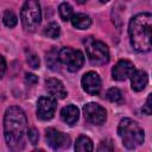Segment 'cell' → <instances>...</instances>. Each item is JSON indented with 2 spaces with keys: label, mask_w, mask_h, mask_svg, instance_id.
Masks as SVG:
<instances>
[{
  "label": "cell",
  "mask_w": 152,
  "mask_h": 152,
  "mask_svg": "<svg viewBox=\"0 0 152 152\" xmlns=\"http://www.w3.org/2000/svg\"><path fill=\"white\" fill-rule=\"evenodd\" d=\"M25 133H27V119L24 110L17 106L7 108L4 118V135L7 146L12 151L23 150Z\"/></svg>",
  "instance_id": "obj_1"
},
{
  "label": "cell",
  "mask_w": 152,
  "mask_h": 152,
  "mask_svg": "<svg viewBox=\"0 0 152 152\" xmlns=\"http://www.w3.org/2000/svg\"><path fill=\"white\" fill-rule=\"evenodd\" d=\"M131 45L138 52L152 50V14L140 13L132 18L128 26Z\"/></svg>",
  "instance_id": "obj_2"
},
{
  "label": "cell",
  "mask_w": 152,
  "mask_h": 152,
  "mask_svg": "<svg viewBox=\"0 0 152 152\" xmlns=\"http://www.w3.org/2000/svg\"><path fill=\"white\" fill-rule=\"evenodd\" d=\"M118 133L122 140V144L127 148H135L144 142V131L139 124L132 119H122L119 124Z\"/></svg>",
  "instance_id": "obj_3"
},
{
  "label": "cell",
  "mask_w": 152,
  "mask_h": 152,
  "mask_svg": "<svg viewBox=\"0 0 152 152\" xmlns=\"http://www.w3.org/2000/svg\"><path fill=\"white\" fill-rule=\"evenodd\" d=\"M20 19L23 26L28 31H33L38 27L42 20V10L38 0L25 1L20 12Z\"/></svg>",
  "instance_id": "obj_4"
},
{
  "label": "cell",
  "mask_w": 152,
  "mask_h": 152,
  "mask_svg": "<svg viewBox=\"0 0 152 152\" xmlns=\"http://www.w3.org/2000/svg\"><path fill=\"white\" fill-rule=\"evenodd\" d=\"M87 56L91 64L102 65L109 61V50L107 45L100 40H95L93 37H88L84 39Z\"/></svg>",
  "instance_id": "obj_5"
},
{
  "label": "cell",
  "mask_w": 152,
  "mask_h": 152,
  "mask_svg": "<svg viewBox=\"0 0 152 152\" xmlns=\"http://www.w3.org/2000/svg\"><path fill=\"white\" fill-rule=\"evenodd\" d=\"M61 62L66 65L68 70L75 72L83 66L84 56L80 50H75L72 48H63L59 50Z\"/></svg>",
  "instance_id": "obj_6"
},
{
  "label": "cell",
  "mask_w": 152,
  "mask_h": 152,
  "mask_svg": "<svg viewBox=\"0 0 152 152\" xmlns=\"http://www.w3.org/2000/svg\"><path fill=\"white\" fill-rule=\"evenodd\" d=\"M83 113H84L86 120L93 125H102L107 119L106 109L94 102L87 103L83 107Z\"/></svg>",
  "instance_id": "obj_7"
},
{
  "label": "cell",
  "mask_w": 152,
  "mask_h": 152,
  "mask_svg": "<svg viewBox=\"0 0 152 152\" xmlns=\"http://www.w3.org/2000/svg\"><path fill=\"white\" fill-rule=\"evenodd\" d=\"M57 103L53 96H42L37 102V116L40 120H50L53 118Z\"/></svg>",
  "instance_id": "obj_8"
},
{
  "label": "cell",
  "mask_w": 152,
  "mask_h": 152,
  "mask_svg": "<svg viewBox=\"0 0 152 152\" xmlns=\"http://www.w3.org/2000/svg\"><path fill=\"white\" fill-rule=\"evenodd\" d=\"M45 137H46L49 146L53 150L65 148L69 146V142H70V138L65 133L59 132L55 128H48Z\"/></svg>",
  "instance_id": "obj_9"
},
{
  "label": "cell",
  "mask_w": 152,
  "mask_h": 152,
  "mask_svg": "<svg viewBox=\"0 0 152 152\" xmlns=\"http://www.w3.org/2000/svg\"><path fill=\"white\" fill-rule=\"evenodd\" d=\"M134 71H135V68L131 61L121 59L112 69V76L116 81H125L128 77H131L134 74Z\"/></svg>",
  "instance_id": "obj_10"
},
{
  "label": "cell",
  "mask_w": 152,
  "mask_h": 152,
  "mask_svg": "<svg viewBox=\"0 0 152 152\" xmlns=\"http://www.w3.org/2000/svg\"><path fill=\"white\" fill-rule=\"evenodd\" d=\"M81 83H82V88L84 89V91L90 95H97L101 90V78L94 71H89L84 74Z\"/></svg>",
  "instance_id": "obj_11"
},
{
  "label": "cell",
  "mask_w": 152,
  "mask_h": 152,
  "mask_svg": "<svg viewBox=\"0 0 152 152\" xmlns=\"http://www.w3.org/2000/svg\"><path fill=\"white\" fill-rule=\"evenodd\" d=\"M45 86L48 91L55 99H64L66 96V90L63 83L57 78H49L45 81Z\"/></svg>",
  "instance_id": "obj_12"
},
{
  "label": "cell",
  "mask_w": 152,
  "mask_h": 152,
  "mask_svg": "<svg viewBox=\"0 0 152 152\" xmlns=\"http://www.w3.org/2000/svg\"><path fill=\"white\" fill-rule=\"evenodd\" d=\"M61 118H62V120H63L65 124L72 126L74 124H76V121H77L78 118H80L78 108H77L76 106H74V104H68V106H65V107L61 110Z\"/></svg>",
  "instance_id": "obj_13"
},
{
  "label": "cell",
  "mask_w": 152,
  "mask_h": 152,
  "mask_svg": "<svg viewBox=\"0 0 152 152\" xmlns=\"http://www.w3.org/2000/svg\"><path fill=\"white\" fill-rule=\"evenodd\" d=\"M147 81H148V76L145 71L142 70L134 71V74L131 76V87L135 91H141L146 87Z\"/></svg>",
  "instance_id": "obj_14"
},
{
  "label": "cell",
  "mask_w": 152,
  "mask_h": 152,
  "mask_svg": "<svg viewBox=\"0 0 152 152\" xmlns=\"http://www.w3.org/2000/svg\"><path fill=\"white\" fill-rule=\"evenodd\" d=\"M71 24L74 27L78 28V30H86L90 26L91 19L87 14L78 13V14H74V17L71 18Z\"/></svg>",
  "instance_id": "obj_15"
},
{
  "label": "cell",
  "mask_w": 152,
  "mask_h": 152,
  "mask_svg": "<svg viewBox=\"0 0 152 152\" xmlns=\"http://www.w3.org/2000/svg\"><path fill=\"white\" fill-rule=\"evenodd\" d=\"M61 63L62 62H61V58H59V51H57L55 48L46 53V64L51 70H53V71L59 70L61 69Z\"/></svg>",
  "instance_id": "obj_16"
},
{
  "label": "cell",
  "mask_w": 152,
  "mask_h": 152,
  "mask_svg": "<svg viewBox=\"0 0 152 152\" xmlns=\"http://www.w3.org/2000/svg\"><path fill=\"white\" fill-rule=\"evenodd\" d=\"M75 150L76 151H80V152H84V151H93L94 150V146H93V142L91 140L86 137V135H81L77 138L76 142H75Z\"/></svg>",
  "instance_id": "obj_17"
},
{
  "label": "cell",
  "mask_w": 152,
  "mask_h": 152,
  "mask_svg": "<svg viewBox=\"0 0 152 152\" xmlns=\"http://www.w3.org/2000/svg\"><path fill=\"white\" fill-rule=\"evenodd\" d=\"M58 12H59V15L62 18V20L64 21H68V20H71V18L74 17V12H72V7L66 4V2H62L58 7Z\"/></svg>",
  "instance_id": "obj_18"
},
{
  "label": "cell",
  "mask_w": 152,
  "mask_h": 152,
  "mask_svg": "<svg viewBox=\"0 0 152 152\" xmlns=\"http://www.w3.org/2000/svg\"><path fill=\"white\" fill-rule=\"evenodd\" d=\"M44 34L48 37V38H51V39H57L61 34V28L58 26L57 23H50L45 28H44Z\"/></svg>",
  "instance_id": "obj_19"
},
{
  "label": "cell",
  "mask_w": 152,
  "mask_h": 152,
  "mask_svg": "<svg viewBox=\"0 0 152 152\" xmlns=\"http://www.w3.org/2000/svg\"><path fill=\"white\" fill-rule=\"evenodd\" d=\"M2 20H4V24L7 27H14L17 25V23H18V18H17V15L12 11H6L4 13Z\"/></svg>",
  "instance_id": "obj_20"
},
{
  "label": "cell",
  "mask_w": 152,
  "mask_h": 152,
  "mask_svg": "<svg viewBox=\"0 0 152 152\" xmlns=\"http://www.w3.org/2000/svg\"><path fill=\"white\" fill-rule=\"evenodd\" d=\"M107 99L110 102H115V103H120L122 101V93L120 89L118 88H110L107 91Z\"/></svg>",
  "instance_id": "obj_21"
},
{
  "label": "cell",
  "mask_w": 152,
  "mask_h": 152,
  "mask_svg": "<svg viewBox=\"0 0 152 152\" xmlns=\"http://www.w3.org/2000/svg\"><path fill=\"white\" fill-rule=\"evenodd\" d=\"M26 61H27L28 65H30L32 69H38V68H39L40 62H39V58H38V56H37V55H34V53L30 52V53L27 55V57H26Z\"/></svg>",
  "instance_id": "obj_22"
},
{
  "label": "cell",
  "mask_w": 152,
  "mask_h": 152,
  "mask_svg": "<svg viewBox=\"0 0 152 152\" xmlns=\"http://www.w3.org/2000/svg\"><path fill=\"white\" fill-rule=\"evenodd\" d=\"M27 138L30 140V142L32 145H36L38 142V139H39V134H38V131L36 128H30L27 131Z\"/></svg>",
  "instance_id": "obj_23"
},
{
  "label": "cell",
  "mask_w": 152,
  "mask_h": 152,
  "mask_svg": "<svg viewBox=\"0 0 152 152\" xmlns=\"http://www.w3.org/2000/svg\"><path fill=\"white\" fill-rule=\"evenodd\" d=\"M141 112L145 113V114H147V115H152V94L148 95L145 104L141 108Z\"/></svg>",
  "instance_id": "obj_24"
},
{
  "label": "cell",
  "mask_w": 152,
  "mask_h": 152,
  "mask_svg": "<svg viewBox=\"0 0 152 152\" xmlns=\"http://www.w3.org/2000/svg\"><path fill=\"white\" fill-rule=\"evenodd\" d=\"M114 150V146L112 145V141L110 140H106V141H102L100 144V146L97 147V151H113Z\"/></svg>",
  "instance_id": "obj_25"
},
{
  "label": "cell",
  "mask_w": 152,
  "mask_h": 152,
  "mask_svg": "<svg viewBox=\"0 0 152 152\" xmlns=\"http://www.w3.org/2000/svg\"><path fill=\"white\" fill-rule=\"evenodd\" d=\"M25 81H26V83L33 86V84H36L38 82V77L36 75H33V74H26L25 75Z\"/></svg>",
  "instance_id": "obj_26"
},
{
  "label": "cell",
  "mask_w": 152,
  "mask_h": 152,
  "mask_svg": "<svg viewBox=\"0 0 152 152\" xmlns=\"http://www.w3.org/2000/svg\"><path fill=\"white\" fill-rule=\"evenodd\" d=\"M1 63H2V65H1V76H4L5 71H6V61H5L4 56H1Z\"/></svg>",
  "instance_id": "obj_27"
},
{
  "label": "cell",
  "mask_w": 152,
  "mask_h": 152,
  "mask_svg": "<svg viewBox=\"0 0 152 152\" xmlns=\"http://www.w3.org/2000/svg\"><path fill=\"white\" fill-rule=\"evenodd\" d=\"M76 1H77L78 4H83V2H86L87 0H76Z\"/></svg>",
  "instance_id": "obj_28"
},
{
  "label": "cell",
  "mask_w": 152,
  "mask_h": 152,
  "mask_svg": "<svg viewBox=\"0 0 152 152\" xmlns=\"http://www.w3.org/2000/svg\"><path fill=\"white\" fill-rule=\"evenodd\" d=\"M100 1H101V2H102V4H106V2H108V1H109V0H100Z\"/></svg>",
  "instance_id": "obj_29"
}]
</instances>
